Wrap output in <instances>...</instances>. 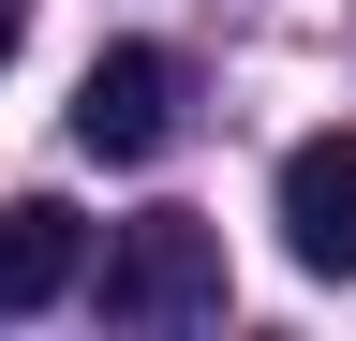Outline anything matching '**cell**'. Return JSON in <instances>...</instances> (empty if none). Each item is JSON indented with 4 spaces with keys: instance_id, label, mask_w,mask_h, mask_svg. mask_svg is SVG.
<instances>
[{
    "instance_id": "obj_4",
    "label": "cell",
    "mask_w": 356,
    "mask_h": 341,
    "mask_svg": "<svg viewBox=\"0 0 356 341\" xmlns=\"http://www.w3.org/2000/svg\"><path fill=\"white\" fill-rule=\"evenodd\" d=\"M89 282V223L60 193H15L0 208V312H44V297H74Z\"/></svg>"
},
{
    "instance_id": "obj_1",
    "label": "cell",
    "mask_w": 356,
    "mask_h": 341,
    "mask_svg": "<svg viewBox=\"0 0 356 341\" xmlns=\"http://www.w3.org/2000/svg\"><path fill=\"white\" fill-rule=\"evenodd\" d=\"M208 312H222V223L149 208L104 238V326H208Z\"/></svg>"
},
{
    "instance_id": "obj_2",
    "label": "cell",
    "mask_w": 356,
    "mask_h": 341,
    "mask_svg": "<svg viewBox=\"0 0 356 341\" xmlns=\"http://www.w3.org/2000/svg\"><path fill=\"white\" fill-rule=\"evenodd\" d=\"M163 134H178V60L163 45H104L74 74V149L89 163H149Z\"/></svg>"
},
{
    "instance_id": "obj_5",
    "label": "cell",
    "mask_w": 356,
    "mask_h": 341,
    "mask_svg": "<svg viewBox=\"0 0 356 341\" xmlns=\"http://www.w3.org/2000/svg\"><path fill=\"white\" fill-rule=\"evenodd\" d=\"M15 45H30V0H0V60H15Z\"/></svg>"
},
{
    "instance_id": "obj_3",
    "label": "cell",
    "mask_w": 356,
    "mask_h": 341,
    "mask_svg": "<svg viewBox=\"0 0 356 341\" xmlns=\"http://www.w3.org/2000/svg\"><path fill=\"white\" fill-rule=\"evenodd\" d=\"M282 252L312 282H356V134H297L282 149Z\"/></svg>"
}]
</instances>
